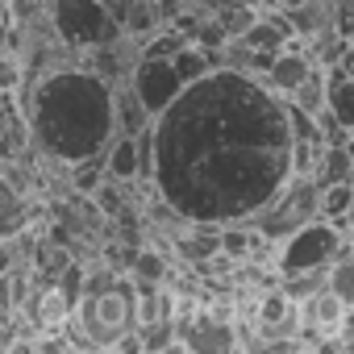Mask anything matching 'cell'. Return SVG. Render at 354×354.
I'll return each instance as SVG.
<instances>
[{
    "mask_svg": "<svg viewBox=\"0 0 354 354\" xmlns=\"http://www.w3.org/2000/svg\"><path fill=\"white\" fill-rule=\"evenodd\" d=\"M154 196L201 225H246L292 175L288 100L263 75L213 67L154 121Z\"/></svg>",
    "mask_w": 354,
    "mask_h": 354,
    "instance_id": "6da1fadb",
    "label": "cell"
},
{
    "mask_svg": "<svg viewBox=\"0 0 354 354\" xmlns=\"http://www.w3.org/2000/svg\"><path fill=\"white\" fill-rule=\"evenodd\" d=\"M26 129L34 146L71 167L109 146L113 129V84L84 63H55L26 88Z\"/></svg>",
    "mask_w": 354,
    "mask_h": 354,
    "instance_id": "7a4b0ae2",
    "label": "cell"
},
{
    "mask_svg": "<svg viewBox=\"0 0 354 354\" xmlns=\"http://www.w3.org/2000/svg\"><path fill=\"white\" fill-rule=\"evenodd\" d=\"M46 21L59 34V42L71 50V59L121 38V26L109 17L100 0H46Z\"/></svg>",
    "mask_w": 354,
    "mask_h": 354,
    "instance_id": "3957f363",
    "label": "cell"
},
{
    "mask_svg": "<svg viewBox=\"0 0 354 354\" xmlns=\"http://www.w3.org/2000/svg\"><path fill=\"white\" fill-rule=\"evenodd\" d=\"M346 238H350V234H337L325 217H313V221L296 225L292 234H283V238L271 246V267H275V275L325 267V263L337 254V246H342Z\"/></svg>",
    "mask_w": 354,
    "mask_h": 354,
    "instance_id": "277c9868",
    "label": "cell"
},
{
    "mask_svg": "<svg viewBox=\"0 0 354 354\" xmlns=\"http://www.w3.org/2000/svg\"><path fill=\"white\" fill-rule=\"evenodd\" d=\"M125 84L133 88V96L142 100V109L150 117H158L184 88L180 75H175V67H171V59H154V55H138L129 75H125Z\"/></svg>",
    "mask_w": 354,
    "mask_h": 354,
    "instance_id": "5b68a950",
    "label": "cell"
},
{
    "mask_svg": "<svg viewBox=\"0 0 354 354\" xmlns=\"http://www.w3.org/2000/svg\"><path fill=\"white\" fill-rule=\"evenodd\" d=\"M175 342L196 350V354H221L230 350L238 337H234V321H225L221 313L209 317V313H192L184 321H175Z\"/></svg>",
    "mask_w": 354,
    "mask_h": 354,
    "instance_id": "8992f818",
    "label": "cell"
},
{
    "mask_svg": "<svg viewBox=\"0 0 354 354\" xmlns=\"http://www.w3.org/2000/svg\"><path fill=\"white\" fill-rule=\"evenodd\" d=\"M308 67H313V59H308L304 50H292V55H288V46H283V50H275V59H271V67H267V75H263V80H267V88H271V92L288 96V92L308 75Z\"/></svg>",
    "mask_w": 354,
    "mask_h": 354,
    "instance_id": "52a82bcc",
    "label": "cell"
},
{
    "mask_svg": "<svg viewBox=\"0 0 354 354\" xmlns=\"http://www.w3.org/2000/svg\"><path fill=\"white\" fill-rule=\"evenodd\" d=\"M321 75H325V109H329L342 125L354 129V109H350V67H346V59L321 67Z\"/></svg>",
    "mask_w": 354,
    "mask_h": 354,
    "instance_id": "ba28073f",
    "label": "cell"
},
{
    "mask_svg": "<svg viewBox=\"0 0 354 354\" xmlns=\"http://www.w3.org/2000/svg\"><path fill=\"white\" fill-rule=\"evenodd\" d=\"M167 59H171L175 75H180V84H192V80L209 75L213 67H221L217 50H209V46H196V42H180V46H175Z\"/></svg>",
    "mask_w": 354,
    "mask_h": 354,
    "instance_id": "9c48e42d",
    "label": "cell"
},
{
    "mask_svg": "<svg viewBox=\"0 0 354 354\" xmlns=\"http://www.w3.org/2000/svg\"><path fill=\"white\" fill-rule=\"evenodd\" d=\"M150 121H154V117L142 109V100L133 96V88H129L125 80H121V84H113V129L133 138V133H138V129H146Z\"/></svg>",
    "mask_w": 354,
    "mask_h": 354,
    "instance_id": "30bf717a",
    "label": "cell"
},
{
    "mask_svg": "<svg viewBox=\"0 0 354 354\" xmlns=\"http://www.w3.org/2000/svg\"><path fill=\"white\" fill-rule=\"evenodd\" d=\"M30 213H26V196H21V188L9 180V175H0V238H17V234H26V221Z\"/></svg>",
    "mask_w": 354,
    "mask_h": 354,
    "instance_id": "8fae6325",
    "label": "cell"
},
{
    "mask_svg": "<svg viewBox=\"0 0 354 354\" xmlns=\"http://www.w3.org/2000/svg\"><path fill=\"white\" fill-rule=\"evenodd\" d=\"M350 167H354L350 142H333V146H321V150H317V162H313V180H317V188H321V184H337V180H350Z\"/></svg>",
    "mask_w": 354,
    "mask_h": 354,
    "instance_id": "7c38bea8",
    "label": "cell"
},
{
    "mask_svg": "<svg viewBox=\"0 0 354 354\" xmlns=\"http://www.w3.org/2000/svg\"><path fill=\"white\" fill-rule=\"evenodd\" d=\"M283 100H288V104H296L300 113L317 117V113L325 109V75H321V67L313 63V67H308V75H304V80H300V84H296Z\"/></svg>",
    "mask_w": 354,
    "mask_h": 354,
    "instance_id": "4fadbf2b",
    "label": "cell"
},
{
    "mask_svg": "<svg viewBox=\"0 0 354 354\" xmlns=\"http://www.w3.org/2000/svg\"><path fill=\"white\" fill-rule=\"evenodd\" d=\"M125 275H129L133 288H158L171 275V267H167V259L158 250H133V263H129Z\"/></svg>",
    "mask_w": 354,
    "mask_h": 354,
    "instance_id": "5bb4252c",
    "label": "cell"
},
{
    "mask_svg": "<svg viewBox=\"0 0 354 354\" xmlns=\"http://www.w3.org/2000/svg\"><path fill=\"white\" fill-rule=\"evenodd\" d=\"M246 5H254V9H259V5H275V0H246Z\"/></svg>",
    "mask_w": 354,
    "mask_h": 354,
    "instance_id": "9a60e30c",
    "label": "cell"
},
{
    "mask_svg": "<svg viewBox=\"0 0 354 354\" xmlns=\"http://www.w3.org/2000/svg\"><path fill=\"white\" fill-rule=\"evenodd\" d=\"M9 17V5H5V0H0V21H5Z\"/></svg>",
    "mask_w": 354,
    "mask_h": 354,
    "instance_id": "2e32d148",
    "label": "cell"
}]
</instances>
